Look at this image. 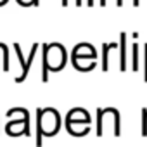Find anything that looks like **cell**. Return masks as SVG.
Instances as JSON below:
<instances>
[{
	"label": "cell",
	"instance_id": "1",
	"mask_svg": "<svg viewBox=\"0 0 147 147\" xmlns=\"http://www.w3.org/2000/svg\"><path fill=\"white\" fill-rule=\"evenodd\" d=\"M61 128V116L55 109H36V147H42L43 137L57 133Z\"/></svg>",
	"mask_w": 147,
	"mask_h": 147
},
{
	"label": "cell",
	"instance_id": "2",
	"mask_svg": "<svg viewBox=\"0 0 147 147\" xmlns=\"http://www.w3.org/2000/svg\"><path fill=\"white\" fill-rule=\"evenodd\" d=\"M43 61L49 71H61L66 64V50L59 43H43Z\"/></svg>",
	"mask_w": 147,
	"mask_h": 147
},
{
	"label": "cell",
	"instance_id": "3",
	"mask_svg": "<svg viewBox=\"0 0 147 147\" xmlns=\"http://www.w3.org/2000/svg\"><path fill=\"white\" fill-rule=\"evenodd\" d=\"M97 54H95V49L88 43H80L75 50H73V57L71 61H76V59H92L95 61Z\"/></svg>",
	"mask_w": 147,
	"mask_h": 147
},
{
	"label": "cell",
	"instance_id": "4",
	"mask_svg": "<svg viewBox=\"0 0 147 147\" xmlns=\"http://www.w3.org/2000/svg\"><path fill=\"white\" fill-rule=\"evenodd\" d=\"M66 128L75 137H83L90 131V125L85 123V121H69V123H66Z\"/></svg>",
	"mask_w": 147,
	"mask_h": 147
},
{
	"label": "cell",
	"instance_id": "5",
	"mask_svg": "<svg viewBox=\"0 0 147 147\" xmlns=\"http://www.w3.org/2000/svg\"><path fill=\"white\" fill-rule=\"evenodd\" d=\"M69 121H85V123L90 125V114H88L85 109L76 107V109H73V111L67 113V116H66V123H69Z\"/></svg>",
	"mask_w": 147,
	"mask_h": 147
},
{
	"label": "cell",
	"instance_id": "6",
	"mask_svg": "<svg viewBox=\"0 0 147 147\" xmlns=\"http://www.w3.org/2000/svg\"><path fill=\"white\" fill-rule=\"evenodd\" d=\"M118 45L116 43H104L102 45V71H107L109 69V50L111 49H116Z\"/></svg>",
	"mask_w": 147,
	"mask_h": 147
},
{
	"label": "cell",
	"instance_id": "7",
	"mask_svg": "<svg viewBox=\"0 0 147 147\" xmlns=\"http://www.w3.org/2000/svg\"><path fill=\"white\" fill-rule=\"evenodd\" d=\"M119 49H121L119 67H121V71H126V35H125V33H121V43H119Z\"/></svg>",
	"mask_w": 147,
	"mask_h": 147
},
{
	"label": "cell",
	"instance_id": "8",
	"mask_svg": "<svg viewBox=\"0 0 147 147\" xmlns=\"http://www.w3.org/2000/svg\"><path fill=\"white\" fill-rule=\"evenodd\" d=\"M14 49H16V54H18V59H19V62H21V67H23V73H21V76H18L16 78V82L19 83V82H23L24 78H26V75H28V67H26V62L23 61V54H21V47L16 43L14 45Z\"/></svg>",
	"mask_w": 147,
	"mask_h": 147
},
{
	"label": "cell",
	"instance_id": "9",
	"mask_svg": "<svg viewBox=\"0 0 147 147\" xmlns=\"http://www.w3.org/2000/svg\"><path fill=\"white\" fill-rule=\"evenodd\" d=\"M142 128H140V131H142V135L145 137L147 135V109H142Z\"/></svg>",
	"mask_w": 147,
	"mask_h": 147
},
{
	"label": "cell",
	"instance_id": "10",
	"mask_svg": "<svg viewBox=\"0 0 147 147\" xmlns=\"http://www.w3.org/2000/svg\"><path fill=\"white\" fill-rule=\"evenodd\" d=\"M133 71H138V45H133Z\"/></svg>",
	"mask_w": 147,
	"mask_h": 147
},
{
	"label": "cell",
	"instance_id": "11",
	"mask_svg": "<svg viewBox=\"0 0 147 147\" xmlns=\"http://www.w3.org/2000/svg\"><path fill=\"white\" fill-rule=\"evenodd\" d=\"M18 2L21 4V5H38V0H18Z\"/></svg>",
	"mask_w": 147,
	"mask_h": 147
},
{
	"label": "cell",
	"instance_id": "12",
	"mask_svg": "<svg viewBox=\"0 0 147 147\" xmlns=\"http://www.w3.org/2000/svg\"><path fill=\"white\" fill-rule=\"evenodd\" d=\"M87 4H88V5H92V4H94V0H87Z\"/></svg>",
	"mask_w": 147,
	"mask_h": 147
},
{
	"label": "cell",
	"instance_id": "13",
	"mask_svg": "<svg viewBox=\"0 0 147 147\" xmlns=\"http://www.w3.org/2000/svg\"><path fill=\"white\" fill-rule=\"evenodd\" d=\"M121 2H123V0H121ZM133 5H138V0H133Z\"/></svg>",
	"mask_w": 147,
	"mask_h": 147
},
{
	"label": "cell",
	"instance_id": "14",
	"mask_svg": "<svg viewBox=\"0 0 147 147\" xmlns=\"http://www.w3.org/2000/svg\"><path fill=\"white\" fill-rule=\"evenodd\" d=\"M5 2H7V0H0V5H4Z\"/></svg>",
	"mask_w": 147,
	"mask_h": 147
},
{
	"label": "cell",
	"instance_id": "15",
	"mask_svg": "<svg viewBox=\"0 0 147 147\" xmlns=\"http://www.w3.org/2000/svg\"><path fill=\"white\" fill-rule=\"evenodd\" d=\"M144 49H145V61H147V45H145Z\"/></svg>",
	"mask_w": 147,
	"mask_h": 147
},
{
	"label": "cell",
	"instance_id": "16",
	"mask_svg": "<svg viewBox=\"0 0 147 147\" xmlns=\"http://www.w3.org/2000/svg\"><path fill=\"white\" fill-rule=\"evenodd\" d=\"M76 5H82V0H76Z\"/></svg>",
	"mask_w": 147,
	"mask_h": 147
}]
</instances>
